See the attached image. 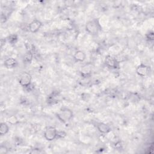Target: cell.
<instances>
[{
  "label": "cell",
  "mask_w": 154,
  "mask_h": 154,
  "mask_svg": "<svg viewBox=\"0 0 154 154\" xmlns=\"http://www.w3.org/2000/svg\"><path fill=\"white\" fill-rule=\"evenodd\" d=\"M85 31L91 35H96L101 30V26L97 19L88 20L85 26Z\"/></svg>",
  "instance_id": "6da1fadb"
},
{
  "label": "cell",
  "mask_w": 154,
  "mask_h": 154,
  "mask_svg": "<svg viewBox=\"0 0 154 154\" xmlns=\"http://www.w3.org/2000/svg\"><path fill=\"white\" fill-rule=\"evenodd\" d=\"M58 119L63 123H66L70 121L73 118V111L67 108H61L56 114Z\"/></svg>",
  "instance_id": "7a4b0ae2"
},
{
  "label": "cell",
  "mask_w": 154,
  "mask_h": 154,
  "mask_svg": "<svg viewBox=\"0 0 154 154\" xmlns=\"http://www.w3.org/2000/svg\"><path fill=\"white\" fill-rule=\"evenodd\" d=\"M58 131L56 128L54 126H48L46 128L44 131V137L45 138L49 141H53L56 138H57Z\"/></svg>",
  "instance_id": "3957f363"
},
{
  "label": "cell",
  "mask_w": 154,
  "mask_h": 154,
  "mask_svg": "<svg viewBox=\"0 0 154 154\" xmlns=\"http://www.w3.org/2000/svg\"><path fill=\"white\" fill-rule=\"evenodd\" d=\"M31 80L32 76L27 72H23L19 77V82L24 88L31 84Z\"/></svg>",
  "instance_id": "277c9868"
},
{
  "label": "cell",
  "mask_w": 154,
  "mask_h": 154,
  "mask_svg": "<svg viewBox=\"0 0 154 154\" xmlns=\"http://www.w3.org/2000/svg\"><path fill=\"white\" fill-rule=\"evenodd\" d=\"M150 71L151 69L150 66L143 63L139 64L136 68L137 73L141 77L147 76L148 75H149Z\"/></svg>",
  "instance_id": "5b68a950"
},
{
  "label": "cell",
  "mask_w": 154,
  "mask_h": 154,
  "mask_svg": "<svg viewBox=\"0 0 154 154\" xmlns=\"http://www.w3.org/2000/svg\"><path fill=\"white\" fill-rule=\"evenodd\" d=\"M105 64L106 66L111 69H117L119 67V63L116 58L111 55L106 56L105 58Z\"/></svg>",
  "instance_id": "8992f818"
},
{
  "label": "cell",
  "mask_w": 154,
  "mask_h": 154,
  "mask_svg": "<svg viewBox=\"0 0 154 154\" xmlns=\"http://www.w3.org/2000/svg\"><path fill=\"white\" fill-rule=\"evenodd\" d=\"M42 26V23L41 21L34 19L31 21L28 25V29L32 33H35L39 31Z\"/></svg>",
  "instance_id": "52a82bcc"
},
{
  "label": "cell",
  "mask_w": 154,
  "mask_h": 154,
  "mask_svg": "<svg viewBox=\"0 0 154 154\" xmlns=\"http://www.w3.org/2000/svg\"><path fill=\"white\" fill-rule=\"evenodd\" d=\"M96 126L97 130L100 133H102V134H107L111 131V127L108 125L103 122H97L96 123Z\"/></svg>",
  "instance_id": "ba28073f"
},
{
  "label": "cell",
  "mask_w": 154,
  "mask_h": 154,
  "mask_svg": "<svg viewBox=\"0 0 154 154\" xmlns=\"http://www.w3.org/2000/svg\"><path fill=\"white\" fill-rule=\"evenodd\" d=\"M92 69H93V67H92L91 64H90V63L86 64L81 69V75L84 78H87V77L90 76L91 73Z\"/></svg>",
  "instance_id": "9c48e42d"
},
{
  "label": "cell",
  "mask_w": 154,
  "mask_h": 154,
  "mask_svg": "<svg viewBox=\"0 0 154 154\" xmlns=\"http://www.w3.org/2000/svg\"><path fill=\"white\" fill-rule=\"evenodd\" d=\"M4 65L7 69H13L17 66V61L14 58H8L4 61Z\"/></svg>",
  "instance_id": "30bf717a"
},
{
  "label": "cell",
  "mask_w": 154,
  "mask_h": 154,
  "mask_svg": "<svg viewBox=\"0 0 154 154\" xmlns=\"http://www.w3.org/2000/svg\"><path fill=\"white\" fill-rule=\"evenodd\" d=\"M73 58L77 62H82L85 60L86 54L84 51L79 50L75 52Z\"/></svg>",
  "instance_id": "8fae6325"
},
{
  "label": "cell",
  "mask_w": 154,
  "mask_h": 154,
  "mask_svg": "<svg viewBox=\"0 0 154 154\" xmlns=\"http://www.w3.org/2000/svg\"><path fill=\"white\" fill-rule=\"evenodd\" d=\"M33 58V54L31 51H27L23 55V61L25 63H30Z\"/></svg>",
  "instance_id": "7c38bea8"
},
{
  "label": "cell",
  "mask_w": 154,
  "mask_h": 154,
  "mask_svg": "<svg viewBox=\"0 0 154 154\" xmlns=\"http://www.w3.org/2000/svg\"><path fill=\"white\" fill-rule=\"evenodd\" d=\"M9 131V126L8 125L5 123L2 122L0 124V134L1 135H4L8 133Z\"/></svg>",
  "instance_id": "4fadbf2b"
},
{
  "label": "cell",
  "mask_w": 154,
  "mask_h": 154,
  "mask_svg": "<svg viewBox=\"0 0 154 154\" xmlns=\"http://www.w3.org/2000/svg\"><path fill=\"white\" fill-rule=\"evenodd\" d=\"M17 39H18V37H17V35H16V34H11L10 35L8 38H7V40H8V42L11 44V45H13V44H15L17 41Z\"/></svg>",
  "instance_id": "5bb4252c"
},
{
  "label": "cell",
  "mask_w": 154,
  "mask_h": 154,
  "mask_svg": "<svg viewBox=\"0 0 154 154\" xmlns=\"http://www.w3.org/2000/svg\"><path fill=\"white\" fill-rule=\"evenodd\" d=\"M7 122L10 124V125H16L18 122L17 118L14 116L12 115L11 116H9L7 119Z\"/></svg>",
  "instance_id": "9a60e30c"
},
{
  "label": "cell",
  "mask_w": 154,
  "mask_h": 154,
  "mask_svg": "<svg viewBox=\"0 0 154 154\" xmlns=\"http://www.w3.org/2000/svg\"><path fill=\"white\" fill-rule=\"evenodd\" d=\"M8 152L7 147L5 145H1L0 146V154H5Z\"/></svg>",
  "instance_id": "2e32d148"
},
{
  "label": "cell",
  "mask_w": 154,
  "mask_h": 154,
  "mask_svg": "<svg viewBox=\"0 0 154 154\" xmlns=\"http://www.w3.org/2000/svg\"><path fill=\"white\" fill-rule=\"evenodd\" d=\"M146 37L147 38V40H149V41H153V38H154L153 31L149 32L148 34H147Z\"/></svg>",
  "instance_id": "e0dca14e"
},
{
  "label": "cell",
  "mask_w": 154,
  "mask_h": 154,
  "mask_svg": "<svg viewBox=\"0 0 154 154\" xmlns=\"http://www.w3.org/2000/svg\"><path fill=\"white\" fill-rule=\"evenodd\" d=\"M66 133L64 132H58V134H57V137H61V138H63L64 137L65 135H66Z\"/></svg>",
  "instance_id": "ac0fdd59"
},
{
  "label": "cell",
  "mask_w": 154,
  "mask_h": 154,
  "mask_svg": "<svg viewBox=\"0 0 154 154\" xmlns=\"http://www.w3.org/2000/svg\"><path fill=\"white\" fill-rule=\"evenodd\" d=\"M6 43V39L5 38H1V48H2L4 45H5Z\"/></svg>",
  "instance_id": "d6986e66"
},
{
  "label": "cell",
  "mask_w": 154,
  "mask_h": 154,
  "mask_svg": "<svg viewBox=\"0 0 154 154\" xmlns=\"http://www.w3.org/2000/svg\"><path fill=\"white\" fill-rule=\"evenodd\" d=\"M6 19H7L6 16L5 15H4L3 14H2V15H1V22L2 23L5 22L6 21Z\"/></svg>",
  "instance_id": "ffe728a7"
}]
</instances>
